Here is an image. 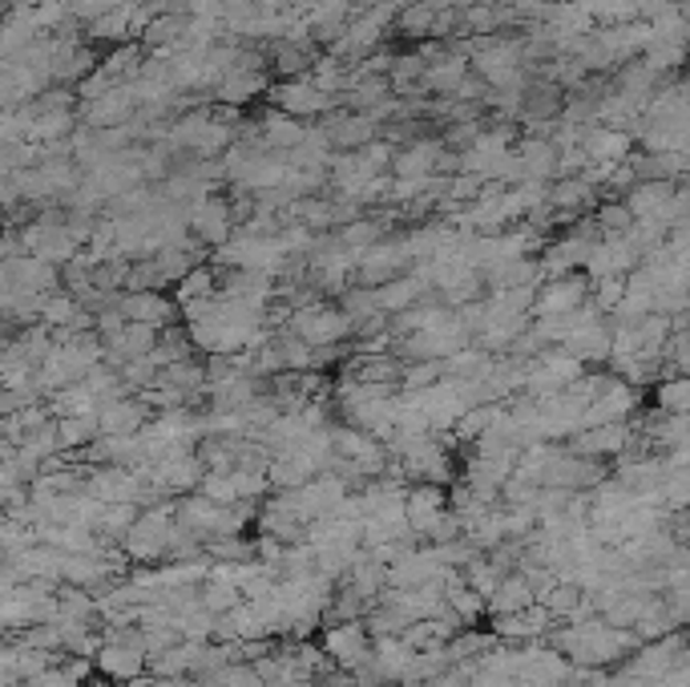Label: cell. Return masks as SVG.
Masks as SVG:
<instances>
[{"mask_svg":"<svg viewBox=\"0 0 690 687\" xmlns=\"http://www.w3.org/2000/svg\"><path fill=\"white\" fill-rule=\"evenodd\" d=\"M114 311L126 324H146V328H170L178 324V304L166 292H117Z\"/></svg>","mask_w":690,"mask_h":687,"instance_id":"30bf717a","label":"cell"},{"mask_svg":"<svg viewBox=\"0 0 690 687\" xmlns=\"http://www.w3.org/2000/svg\"><path fill=\"white\" fill-rule=\"evenodd\" d=\"M267 85L270 77L267 73H251V70H231L223 73L219 82L211 85V102H219V106H234V109H243L251 106L255 97L267 94Z\"/></svg>","mask_w":690,"mask_h":687,"instance_id":"d6986e66","label":"cell"},{"mask_svg":"<svg viewBox=\"0 0 690 687\" xmlns=\"http://www.w3.org/2000/svg\"><path fill=\"white\" fill-rule=\"evenodd\" d=\"M279 328H287V332L299 336L311 348H340L351 336L348 316L340 311V304H328V299H311V304L287 308V320Z\"/></svg>","mask_w":690,"mask_h":687,"instance_id":"7a4b0ae2","label":"cell"},{"mask_svg":"<svg viewBox=\"0 0 690 687\" xmlns=\"http://www.w3.org/2000/svg\"><path fill=\"white\" fill-rule=\"evenodd\" d=\"M199 603H202V611H211V615H226L231 606H238L243 603V594L234 591L231 582H223V579H206V582H199Z\"/></svg>","mask_w":690,"mask_h":687,"instance_id":"d590c367","label":"cell"},{"mask_svg":"<svg viewBox=\"0 0 690 687\" xmlns=\"http://www.w3.org/2000/svg\"><path fill=\"white\" fill-rule=\"evenodd\" d=\"M319 134L328 138L331 155H343V150H360L375 138V121H368L363 114H351V109H331L319 121Z\"/></svg>","mask_w":690,"mask_h":687,"instance_id":"4fadbf2b","label":"cell"},{"mask_svg":"<svg viewBox=\"0 0 690 687\" xmlns=\"http://www.w3.org/2000/svg\"><path fill=\"white\" fill-rule=\"evenodd\" d=\"M258 377H251V372H231V377H214L206 380V389H202V397H206V404H211V413H238L251 397H258Z\"/></svg>","mask_w":690,"mask_h":687,"instance_id":"ac0fdd59","label":"cell"},{"mask_svg":"<svg viewBox=\"0 0 690 687\" xmlns=\"http://www.w3.org/2000/svg\"><path fill=\"white\" fill-rule=\"evenodd\" d=\"M445 142L440 138H416L408 146H396L392 155V178H416V175H436V158H440Z\"/></svg>","mask_w":690,"mask_h":687,"instance_id":"44dd1931","label":"cell"},{"mask_svg":"<svg viewBox=\"0 0 690 687\" xmlns=\"http://www.w3.org/2000/svg\"><path fill=\"white\" fill-rule=\"evenodd\" d=\"M121 687H162V684H158V676H150V672H146V676L129 679V684H121Z\"/></svg>","mask_w":690,"mask_h":687,"instance_id":"bcb514c9","label":"cell"},{"mask_svg":"<svg viewBox=\"0 0 690 687\" xmlns=\"http://www.w3.org/2000/svg\"><path fill=\"white\" fill-rule=\"evenodd\" d=\"M187 226L202 251L223 247L226 239L234 235V214H231V202H226L223 190H219V194H206V199H199V202H190Z\"/></svg>","mask_w":690,"mask_h":687,"instance_id":"5b68a950","label":"cell"},{"mask_svg":"<svg viewBox=\"0 0 690 687\" xmlns=\"http://www.w3.org/2000/svg\"><path fill=\"white\" fill-rule=\"evenodd\" d=\"M501 514H505V538L526 542L529 533L538 530V514H533V510H505V506H501Z\"/></svg>","mask_w":690,"mask_h":687,"instance_id":"7bdbcfd3","label":"cell"},{"mask_svg":"<svg viewBox=\"0 0 690 687\" xmlns=\"http://www.w3.org/2000/svg\"><path fill=\"white\" fill-rule=\"evenodd\" d=\"M0 554H4V518H0Z\"/></svg>","mask_w":690,"mask_h":687,"instance_id":"681fc988","label":"cell"},{"mask_svg":"<svg viewBox=\"0 0 690 687\" xmlns=\"http://www.w3.org/2000/svg\"><path fill=\"white\" fill-rule=\"evenodd\" d=\"M545 202H550L553 211H562L570 223H574L577 214L594 211L602 194H597L594 182H585L582 175H565V178H553L550 190H545Z\"/></svg>","mask_w":690,"mask_h":687,"instance_id":"2e32d148","label":"cell"},{"mask_svg":"<svg viewBox=\"0 0 690 687\" xmlns=\"http://www.w3.org/2000/svg\"><path fill=\"white\" fill-rule=\"evenodd\" d=\"M340 582H343V586H351V591L360 594V599L375 603V599H380V591H384V567H380V562H372L368 554H360L348 567V574H343Z\"/></svg>","mask_w":690,"mask_h":687,"instance_id":"f546056e","label":"cell"},{"mask_svg":"<svg viewBox=\"0 0 690 687\" xmlns=\"http://www.w3.org/2000/svg\"><path fill=\"white\" fill-rule=\"evenodd\" d=\"M577 146H582V155L590 167H618V162L630 158L634 138L622 130H609V126H590Z\"/></svg>","mask_w":690,"mask_h":687,"instance_id":"e0dca14e","label":"cell"},{"mask_svg":"<svg viewBox=\"0 0 690 687\" xmlns=\"http://www.w3.org/2000/svg\"><path fill=\"white\" fill-rule=\"evenodd\" d=\"M501 413H505V404H473V409H465V413L453 421L448 437H453V441H468V445H473V441H477L480 433H485V429H489Z\"/></svg>","mask_w":690,"mask_h":687,"instance_id":"836d02e7","label":"cell"},{"mask_svg":"<svg viewBox=\"0 0 690 687\" xmlns=\"http://www.w3.org/2000/svg\"><path fill=\"white\" fill-rule=\"evenodd\" d=\"M428 542L433 546H440V542H457V538H465V526L457 521V514L453 510H440V518L433 521V530L424 533Z\"/></svg>","mask_w":690,"mask_h":687,"instance_id":"ee69618b","label":"cell"},{"mask_svg":"<svg viewBox=\"0 0 690 687\" xmlns=\"http://www.w3.org/2000/svg\"><path fill=\"white\" fill-rule=\"evenodd\" d=\"M319 652L328 655L331 667L340 672H351L355 664L368 659L372 652V635L363 627V619H343V623H328L323 635H319Z\"/></svg>","mask_w":690,"mask_h":687,"instance_id":"52a82bcc","label":"cell"},{"mask_svg":"<svg viewBox=\"0 0 690 687\" xmlns=\"http://www.w3.org/2000/svg\"><path fill=\"white\" fill-rule=\"evenodd\" d=\"M562 348L570 356H577L582 364H602L609 356V320H594L585 324V328H574L562 340Z\"/></svg>","mask_w":690,"mask_h":687,"instance_id":"603a6c76","label":"cell"},{"mask_svg":"<svg viewBox=\"0 0 690 687\" xmlns=\"http://www.w3.org/2000/svg\"><path fill=\"white\" fill-rule=\"evenodd\" d=\"M597 223V231L602 235H626L634 226V219H630V211H626V202H618V199H602L594 207V214H590Z\"/></svg>","mask_w":690,"mask_h":687,"instance_id":"74e56055","label":"cell"},{"mask_svg":"<svg viewBox=\"0 0 690 687\" xmlns=\"http://www.w3.org/2000/svg\"><path fill=\"white\" fill-rule=\"evenodd\" d=\"M392 155H396V146L384 142V138H372L368 146H360V158L375 175H388V170H392Z\"/></svg>","mask_w":690,"mask_h":687,"instance_id":"b9f144b4","label":"cell"},{"mask_svg":"<svg viewBox=\"0 0 690 687\" xmlns=\"http://www.w3.org/2000/svg\"><path fill=\"white\" fill-rule=\"evenodd\" d=\"M178 635H182V640H194V643H211L214 640V615L211 611H202V606H194L190 615H178Z\"/></svg>","mask_w":690,"mask_h":687,"instance_id":"60d3db41","label":"cell"},{"mask_svg":"<svg viewBox=\"0 0 690 687\" xmlns=\"http://www.w3.org/2000/svg\"><path fill=\"white\" fill-rule=\"evenodd\" d=\"M138 114V97L126 85H114L109 94L94 97V102H77V121L89 126V130H114V126H126L129 118Z\"/></svg>","mask_w":690,"mask_h":687,"instance_id":"8fae6325","label":"cell"},{"mask_svg":"<svg viewBox=\"0 0 690 687\" xmlns=\"http://www.w3.org/2000/svg\"><path fill=\"white\" fill-rule=\"evenodd\" d=\"M658 413H670V416H687L690 409V380L687 377H667L658 380Z\"/></svg>","mask_w":690,"mask_h":687,"instance_id":"8d00e7d4","label":"cell"},{"mask_svg":"<svg viewBox=\"0 0 690 687\" xmlns=\"http://www.w3.org/2000/svg\"><path fill=\"white\" fill-rule=\"evenodd\" d=\"M17 582H21V579H17V570H12L9 562H0V594H9Z\"/></svg>","mask_w":690,"mask_h":687,"instance_id":"f6af8a7d","label":"cell"},{"mask_svg":"<svg viewBox=\"0 0 690 687\" xmlns=\"http://www.w3.org/2000/svg\"><path fill=\"white\" fill-rule=\"evenodd\" d=\"M440 510H448V489L433 486V482H416V486L404 489V518H408V530L416 538L433 530V521L440 518Z\"/></svg>","mask_w":690,"mask_h":687,"instance_id":"9a60e30c","label":"cell"},{"mask_svg":"<svg viewBox=\"0 0 690 687\" xmlns=\"http://www.w3.org/2000/svg\"><path fill=\"white\" fill-rule=\"evenodd\" d=\"M590 299V279L582 272L558 275V279H541L533 292V308L529 316H570Z\"/></svg>","mask_w":690,"mask_h":687,"instance_id":"9c48e42d","label":"cell"},{"mask_svg":"<svg viewBox=\"0 0 690 687\" xmlns=\"http://www.w3.org/2000/svg\"><path fill=\"white\" fill-rule=\"evenodd\" d=\"M553 627H558V619H553L541 603H529L526 611H513V615L492 619V635H497V643H513V647L545 640Z\"/></svg>","mask_w":690,"mask_h":687,"instance_id":"7c38bea8","label":"cell"},{"mask_svg":"<svg viewBox=\"0 0 690 687\" xmlns=\"http://www.w3.org/2000/svg\"><path fill=\"white\" fill-rule=\"evenodd\" d=\"M170 530H174V501H158V506H146L138 510L134 526L121 533V554L134 562V567H153L166 558V546H170Z\"/></svg>","mask_w":690,"mask_h":687,"instance_id":"6da1fadb","label":"cell"},{"mask_svg":"<svg viewBox=\"0 0 690 687\" xmlns=\"http://www.w3.org/2000/svg\"><path fill=\"white\" fill-rule=\"evenodd\" d=\"M412 267V255H408V239L400 235V231H388L380 243L363 251L360 260H355V284L360 287H380L388 279H396Z\"/></svg>","mask_w":690,"mask_h":687,"instance_id":"3957f363","label":"cell"},{"mask_svg":"<svg viewBox=\"0 0 690 687\" xmlns=\"http://www.w3.org/2000/svg\"><path fill=\"white\" fill-rule=\"evenodd\" d=\"M45 401H49V413L53 416H89V413H97L94 392L85 389L82 380H77V384H65V389H57V392H49Z\"/></svg>","mask_w":690,"mask_h":687,"instance_id":"d6a6232c","label":"cell"},{"mask_svg":"<svg viewBox=\"0 0 690 687\" xmlns=\"http://www.w3.org/2000/svg\"><path fill=\"white\" fill-rule=\"evenodd\" d=\"M258 134H263V146H267L270 155H287L295 146L304 142L307 126L299 118H287L279 109H267V114H258Z\"/></svg>","mask_w":690,"mask_h":687,"instance_id":"7402d4cb","label":"cell"},{"mask_svg":"<svg viewBox=\"0 0 690 687\" xmlns=\"http://www.w3.org/2000/svg\"><path fill=\"white\" fill-rule=\"evenodd\" d=\"M529 603H538V599H533V586H529L517 570H509V574L497 582V591L485 599V615H492V619L513 615V611H526Z\"/></svg>","mask_w":690,"mask_h":687,"instance_id":"cb8c5ba5","label":"cell"},{"mask_svg":"<svg viewBox=\"0 0 690 687\" xmlns=\"http://www.w3.org/2000/svg\"><path fill=\"white\" fill-rule=\"evenodd\" d=\"M408 659H412V647L400 640V635H380V640H372V664H375V672H380V684H400Z\"/></svg>","mask_w":690,"mask_h":687,"instance_id":"d4e9b609","label":"cell"},{"mask_svg":"<svg viewBox=\"0 0 690 687\" xmlns=\"http://www.w3.org/2000/svg\"><path fill=\"white\" fill-rule=\"evenodd\" d=\"M94 416L102 437H134L150 421V404L141 401V397H117V401L102 404Z\"/></svg>","mask_w":690,"mask_h":687,"instance_id":"5bb4252c","label":"cell"},{"mask_svg":"<svg viewBox=\"0 0 690 687\" xmlns=\"http://www.w3.org/2000/svg\"><path fill=\"white\" fill-rule=\"evenodd\" d=\"M258 521V533H267V538H275V542L291 546V542H304V521L295 518V514H287L275 498L263 501V510L255 514Z\"/></svg>","mask_w":690,"mask_h":687,"instance_id":"484cf974","label":"cell"},{"mask_svg":"<svg viewBox=\"0 0 690 687\" xmlns=\"http://www.w3.org/2000/svg\"><path fill=\"white\" fill-rule=\"evenodd\" d=\"M622 292H626V279H618V275H609V279H590V304H594L597 311H614L622 304Z\"/></svg>","mask_w":690,"mask_h":687,"instance_id":"ab89813d","label":"cell"},{"mask_svg":"<svg viewBox=\"0 0 690 687\" xmlns=\"http://www.w3.org/2000/svg\"><path fill=\"white\" fill-rule=\"evenodd\" d=\"M41 0H9V9H17V12H24V9H36Z\"/></svg>","mask_w":690,"mask_h":687,"instance_id":"7dc6e473","label":"cell"},{"mask_svg":"<svg viewBox=\"0 0 690 687\" xmlns=\"http://www.w3.org/2000/svg\"><path fill=\"white\" fill-rule=\"evenodd\" d=\"M492 364V352H485L480 344H465L460 352L445 356L440 360V377H453V380H480L489 372Z\"/></svg>","mask_w":690,"mask_h":687,"instance_id":"83f0119b","label":"cell"},{"mask_svg":"<svg viewBox=\"0 0 690 687\" xmlns=\"http://www.w3.org/2000/svg\"><path fill=\"white\" fill-rule=\"evenodd\" d=\"M517 162H521V175H526V182L533 178V182H553L558 178V150H553L550 138H529V134H521L513 146Z\"/></svg>","mask_w":690,"mask_h":687,"instance_id":"ffe728a7","label":"cell"},{"mask_svg":"<svg viewBox=\"0 0 690 687\" xmlns=\"http://www.w3.org/2000/svg\"><path fill=\"white\" fill-rule=\"evenodd\" d=\"M53 433H57V445H61V453H82L89 441H97L102 433H97V416L89 413V416H57L53 421Z\"/></svg>","mask_w":690,"mask_h":687,"instance_id":"4dcf8cb0","label":"cell"},{"mask_svg":"<svg viewBox=\"0 0 690 687\" xmlns=\"http://www.w3.org/2000/svg\"><path fill=\"white\" fill-rule=\"evenodd\" d=\"M270 94V109H279V114H287V118H323V114H331L336 109V97L319 94L316 82L311 77H291V82H275L267 85Z\"/></svg>","mask_w":690,"mask_h":687,"instance_id":"8992f818","label":"cell"},{"mask_svg":"<svg viewBox=\"0 0 690 687\" xmlns=\"http://www.w3.org/2000/svg\"><path fill=\"white\" fill-rule=\"evenodd\" d=\"M291 687H319V679H299V684H291Z\"/></svg>","mask_w":690,"mask_h":687,"instance_id":"c3c4849f","label":"cell"},{"mask_svg":"<svg viewBox=\"0 0 690 687\" xmlns=\"http://www.w3.org/2000/svg\"><path fill=\"white\" fill-rule=\"evenodd\" d=\"M440 380V360H404L400 364V392H421Z\"/></svg>","mask_w":690,"mask_h":687,"instance_id":"f35d334b","label":"cell"},{"mask_svg":"<svg viewBox=\"0 0 690 687\" xmlns=\"http://www.w3.org/2000/svg\"><path fill=\"white\" fill-rule=\"evenodd\" d=\"M460 579H465V586H473L480 599H489V594L497 591V582L505 579V570L492 567L489 554H473L465 567H460Z\"/></svg>","mask_w":690,"mask_h":687,"instance_id":"e575fe53","label":"cell"},{"mask_svg":"<svg viewBox=\"0 0 690 687\" xmlns=\"http://www.w3.org/2000/svg\"><path fill=\"white\" fill-rule=\"evenodd\" d=\"M638 263H643V255H638L630 231H626V235H602L597 239L594 247H590V255H585L582 272H585V279H609V275L626 279Z\"/></svg>","mask_w":690,"mask_h":687,"instance_id":"ba28073f","label":"cell"},{"mask_svg":"<svg viewBox=\"0 0 690 687\" xmlns=\"http://www.w3.org/2000/svg\"><path fill=\"white\" fill-rule=\"evenodd\" d=\"M287 219H291V223H304L307 231H316V235H328L331 199L328 194H304V199H295L291 207H287Z\"/></svg>","mask_w":690,"mask_h":687,"instance_id":"f1b7e54d","label":"cell"},{"mask_svg":"<svg viewBox=\"0 0 690 687\" xmlns=\"http://www.w3.org/2000/svg\"><path fill=\"white\" fill-rule=\"evenodd\" d=\"M433 24H436V4L433 0H412V4H404V9L396 12V21H392V29H396L404 41H428L433 36Z\"/></svg>","mask_w":690,"mask_h":687,"instance_id":"4316f807","label":"cell"},{"mask_svg":"<svg viewBox=\"0 0 690 687\" xmlns=\"http://www.w3.org/2000/svg\"><path fill=\"white\" fill-rule=\"evenodd\" d=\"M21 243H24V255H36V260L53 263V267H65V263L82 251L70 239V231H65L57 211H49V214H41V219H33V223H24Z\"/></svg>","mask_w":690,"mask_h":687,"instance_id":"277c9868","label":"cell"},{"mask_svg":"<svg viewBox=\"0 0 690 687\" xmlns=\"http://www.w3.org/2000/svg\"><path fill=\"white\" fill-rule=\"evenodd\" d=\"M219 292V275H214L211 263H194L182 279L174 284V304L182 308V304H194V299H206Z\"/></svg>","mask_w":690,"mask_h":687,"instance_id":"1f68e13d","label":"cell"}]
</instances>
